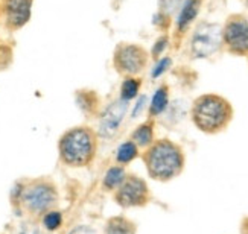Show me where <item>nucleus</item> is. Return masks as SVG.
Wrapping results in <instances>:
<instances>
[{
    "label": "nucleus",
    "mask_w": 248,
    "mask_h": 234,
    "mask_svg": "<svg viewBox=\"0 0 248 234\" xmlns=\"http://www.w3.org/2000/svg\"><path fill=\"white\" fill-rule=\"evenodd\" d=\"M142 158L148 175L160 183H168L181 175L186 164L183 147L169 138L154 140L153 145L145 149Z\"/></svg>",
    "instance_id": "nucleus-1"
},
{
    "label": "nucleus",
    "mask_w": 248,
    "mask_h": 234,
    "mask_svg": "<svg viewBox=\"0 0 248 234\" xmlns=\"http://www.w3.org/2000/svg\"><path fill=\"white\" fill-rule=\"evenodd\" d=\"M98 152V134L90 126L78 125L64 131L58 140L60 161L72 169L87 167Z\"/></svg>",
    "instance_id": "nucleus-2"
},
{
    "label": "nucleus",
    "mask_w": 248,
    "mask_h": 234,
    "mask_svg": "<svg viewBox=\"0 0 248 234\" xmlns=\"http://www.w3.org/2000/svg\"><path fill=\"white\" fill-rule=\"evenodd\" d=\"M233 106L221 94L206 93L192 102L190 119L198 131L204 134L222 132L233 120Z\"/></svg>",
    "instance_id": "nucleus-3"
},
{
    "label": "nucleus",
    "mask_w": 248,
    "mask_h": 234,
    "mask_svg": "<svg viewBox=\"0 0 248 234\" xmlns=\"http://www.w3.org/2000/svg\"><path fill=\"white\" fill-rule=\"evenodd\" d=\"M58 189L49 178H35L21 187L18 202L31 218L40 219L46 211L57 208Z\"/></svg>",
    "instance_id": "nucleus-4"
},
{
    "label": "nucleus",
    "mask_w": 248,
    "mask_h": 234,
    "mask_svg": "<svg viewBox=\"0 0 248 234\" xmlns=\"http://www.w3.org/2000/svg\"><path fill=\"white\" fill-rule=\"evenodd\" d=\"M222 49V25L215 21H200L192 30L189 53L193 59H207Z\"/></svg>",
    "instance_id": "nucleus-5"
},
{
    "label": "nucleus",
    "mask_w": 248,
    "mask_h": 234,
    "mask_svg": "<svg viewBox=\"0 0 248 234\" xmlns=\"http://www.w3.org/2000/svg\"><path fill=\"white\" fill-rule=\"evenodd\" d=\"M149 52L137 43L122 41L113 52V67L121 76H140L149 64Z\"/></svg>",
    "instance_id": "nucleus-6"
},
{
    "label": "nucleus",
    "mask_w": 248,
    "mask_h": 234,
    "mask_svg": "<svg viewBox=\"0 0 248 234\" xmlns=\"http://www.w3.org/2000/svg\"><path fill=\"white\" fill-rule=\"evenodd\" d=\"M222 47L232 55L248 57V15L230 14L222 25Z\"/></svg>",
    "instance_id": "nucleus-7"
},
{
    "label": "nucleus",
    "mask_w": 248,
    "mask_h": 234,
    "mask_svg": "<svg viewBox=\"0 0 248 234\" xmlns=\"http://www.w3.org/2000/svg\"><path fill=\"white\" fill-rule=\"evenodd\" d=\"M151 199V191L143 178L126 175L124 183L114 190V201L122 208L145 207Z\"/></svg>",
    "instance_id": "nucleus-8"
},
{
    "label": "nucleus",
    "mask_w": 248,
    "mask_h": 234,
    "mask_svg": "<svg viewBox=\"0 0 248 234\" xmlns=\"http://www.w3.org/2000/svg\"><path fill=\"white\" fill-rule=\"evenodd\" d=\"M128 111L129 103L122 101L121 98L113 99L104 108H101L98 114V131H96L98 138H104V140L114 138L119 132Z\"/></svg>",
    "instance_id": "nucleus-9"
},
{
    "label": "nucleus",
    "mask_w": 248,
    "mask_h": 234,
    "mask_svg": "<svg viewBox=\"0 0 248 234\" xmlns=\"http://www.w3.org/2000/svg\"><path fill=\"white\" fill-rule=\"evenodd\" d=\"M34 0H2L0 2V18L9 32L23 29L31 20Z\"/></svg>",
    "instance_id": "nucleus-10"
},
{
    "label": "nucleus",
    "mask_w": 248,
    "mask_h": 234,
    "mask_svg": "<svg viewBox=\"0 0 248 234\" xmlns=\"http://www.w3.org/2000/svg\"><path fill=\"white\" fill-rule=\"evenodd\" d=\"M202 0H185L175 14V30L177 34L185 35L189 28L197 20L201 11Z\"/></svg>",
    "instance_id": "nucleus-11"
},
{
    "label": "nucleus",
    "mask_w": 248,
    "mask_h": 234,
    "mask_svg": "<svg viewBox=\"0 0 248 234\" xmlns=\"http://www.w3.org/2000/svg\"><path fill=\"white\" fill-rule=\"evenodd\" d=\"M75 102H77L78 108L85 116H94V114H99L101 111V99H99V94L94 90H90V88L78 90L77 94H75Z\"/></svg>",
    "instance_id": "nucleus-12"
},
{
    "label": "nucleus",
    "mask_w": 248,
    "mask_h": 234,
    "mask_svg": "<svg viewBox=\"0 0 248 234\" xmlns=\"http://www.w3.org/2000/svg\"><path fill=\"white\" fill-rule=\"evenodd\" d=\"M169 87L166 84H161L155 90V93L151 98V102L148 103V116L149 119H155V117L163 116L169 106Z\"/></svg>",
    "instance_id": "nucleus-13"
},
{
    "label": "nucleus",
    "mask_w": 248,
    "mask_h": 234,
    "mask_svg": "<svg viewBox=\"0 0 248 234\" xmlns=\"http://www.w3.org/2000/svg\"><path fill=\"white\" fill-rule=\"evenodd\" d=\"M154 119H148L146 122L140 123L131 132L129 140L134 142L139 149H146L154 143Z\"/></svg>",
    "instance_id": "nucleus-14"
},
{
    "label": "nucleus",
    "mask_w": 248,
    "mask_h": 234,
    "mask_svg": "<svg viewBox=\"0 0 248 234\" xmlns=\"http://www.w3.org/2000/svg\"><path fill=\"white\" fill-rule=\"evenodd\" d=\"M105 234H136L137 233V225L125 216H111L107 219L105 227H104Z\"/></svg>",
    "instance_id": "nucleus-15"
},
{
    "label": "nucleus",
    "mask_w": 248,
    "mask_h": 234,
    "mask_svg": "<svg viewBox=\"0 0 248 234\" xmlns=\"http://www.w3.org/2000/svg\"><path fill=\"white\" fill-rule=\"evenodd\" d=\"M140 88H142V79L139 76H125L119 88V98L128 103L133 102L140 96Z\"/></svg>",
    "instance_id": "nucleus-16"
},
{
    "label": "nucleus",
    "mask_w": 248,
    "mask_h": 234,
    "mask_svg": "<svg viewBox=\"0 0 248 234\" xmlns=\"http://www.w3.org/2000/svg\"><path fill=\"white\" fill-rule=\"evenodd\" d=\"M126 170L124 166L121 164H116V166H111L108 170L105 172L104 175V179H102V187L108 191H114L117 187H119L124 179L126 178Z\"/></svg>",
    "instance_id": "nucleus-17"
},
{
    "label": "nucleus",
    "mask_w": 248,
    "mask_h": 234,
    "mask_svg": "<svg viewBox=\"0 0 248 234\" xmlns=\"http://www.w3.org/2000/svg\"><path fill=\"white\" fill-rule=\"evenodd\" d=\"M139 151L140 149L137 147V145L128 138L126 142L121 143L119 147L116 149V155H114L116 164H121V166L129 164L139 157Z\"/></svg>",
    "instance_id": "nucleus-18"
},
{
    "label": "nucleus",
    "mask_w": 248,
    "mask_h": 234,
    "mask_svg": "<svg viewBox=\"0 0 248 234\" xmlns=\"http://www.w3.org/2000/svg\"><path fill=\"white\" fill-rule=\"evenodd\" d=\"M41 220V225L43 228H45L46 231L49 233H55L58 231L61 227H62V222H64V216H62V213L57 208H52L49 211H46L45 215H43L40 218Z\"/></svg>",
    "instance_id": "nucleus-19"
},
{
    "label": "nucleus",
    "mask_w": 248,
    "mask_h": 234,
    "mask_svg": "<svg viewBox=\"0 0 248 234\" xmlns=\"http://www.w3.org/2000/svg\"><path fill=\"white\" fill-rule=\"evenodd\" d=\"M157 2H158V13L170 18L172 15L177 14V11L180 9L185 0H157Z\"/></svg>",
    "instance_id": "nucleus-20"
},
{
    "label": "nucleus",
    "mask_w": 248,
    "mask_h": 234,
    "mask_svg": "<svg viewBox=\"0 0 248 234\" xmlns=\"http://www.w3.org/2000/svg\"><path fill=\"white\" fill-rule=\"evenodd\" d=\"M14 62V49L9 44L0 43V72L8 70Z\"/></svg>",
    "instance_id": "nucleus-21"
},
{
    "label": "nucleus",
    "mask_w": 248,
    "mask_h": 234,
    "mask_svg": "<svg viewBox=\"0 0 248 234\" xmlns=\"http://www.w3.org/2000/svg\"><path fill=\"white\" fill-rule=\"evenodd\" d=\"M172 66V58L170 57H161L155 61V66L151 70V78L153 79H158L170 69Z\"/></svg>",
    "instance_id": "nucleus-22"
},
{
    "label": "nucleus",
    "mask_w": 248,
    "mask_h": 234,
    "mask_svg": "<svg viewBox=\"0 0 248 234\" xmlns=\"http://www.w3.org/2000/svg\"><path fill=\"white\" fill-rule=\"evenodd\" d=\"M168 46H169V35H161V37H158L155 40V43H154L153 49H151L149 55L157 61L158 58L163 57V52L168 49Z\"/></svg>",
    "instance_id": "nucleus-23"
},
{
    "label": "nucleus",
    "mask_w": 248,
    "mask_h": 234,
    "mask_svg": "<svg viewBox=\"0 0 248 234\" xmlns=\"http://www.w3.org/2000/svg\"><path fill=\"white\" fill-rule=\"evenodd\" d=\"M148 106V96L142 94L139 96V98L136 99V105L133 106V111H131V117L133 119H137V117L143 113V110Z\"/></svg>",
    "instance_id": "nucleus-24"
},
{
    "label": "nucleus",
    "mask_w": 248,
    "mask_h": 234,
    "mask_svg": "<svg viewBox=\"0 0 248 234\" xmlns=\"http://www.w3.org/2000/svg\"><path fill=\"white\" fill-rule=\"evenodd\" d=\"M67 234H98L92 225H85V223H79V225L73 227Z\"/></svg>",
    "instance_id": "nucleus-25"
},
{
    "label": "nucleus",
    "mask_w": 248,
    "mask_h": 234,
    "mask_svg": "<svg viewBox=\"0 0 248 234\" xmlns=\"http://www.w3.org/2000/svg\"><path fill=\"white\" fill-rule=\"evenodd\" d=\"M242 2H244V3H245L247 6H248V0H242Z\"/></svg>",
    "instance_id": "nucleus-26"
},
{
    "label": "nucleus",
    "mask_w": 248,
    "mask_h": 234,
    "mask_svg": "<svg viewBox=\"0 0 248 234\" xmlns=\"http://www.w3.org/2000/svg\"><path fill=\"white\" fill-rule=\"evenodd\" d=\"M0 17H2V15H0Z\"/></svg>",
    "instance_id": "nucleus-27"
}]
</instances>
